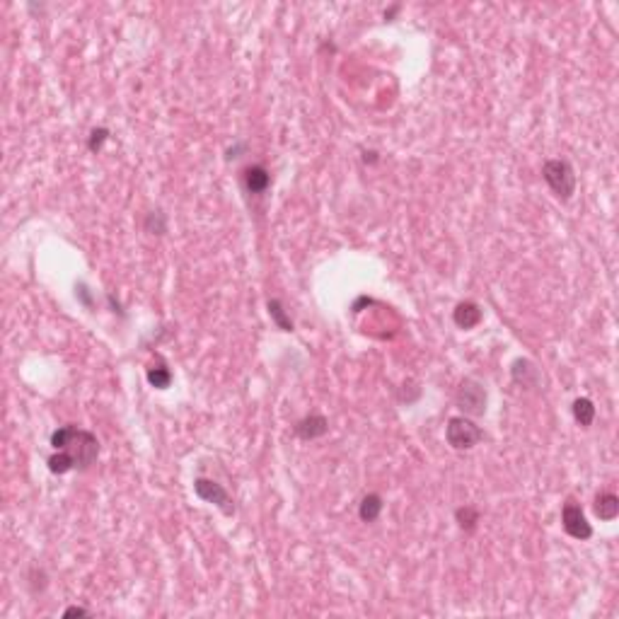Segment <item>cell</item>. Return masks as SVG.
Masks as SVG:
<instances>
[{
    "instance_id": "obj_17",
    "label": "cell",
    "mask_w": 619,
    "mask_h": 619,
    "mask_svg": "<svg viewBox=\"0 0 619 619\" xmlns=\"http://www.w3.org/2000/svg\"><path fill=\"white\" fill-rule=\"evenodd\" d=\"M73 469H76V464H73V459L66 455V452L56 450L48 457V472H51V474H68Z\"/></svg>"
},
{
    "instance_id": "obj_8",
    "label": "cell",
    "mask_w": 619,
    "mask_h": 619,
    "mask_svg": "<svg viewBox=\"0 0 619 619\" xmlns=\"http://www.w3.org/2000/svg\"><path fill=\"white\" fill-rule=\"evenodd\" d=\"M242 182L249 194H264L271 187V175H269L264 165H249L242 172Z\"/></svg>"
},
{
    "instance_id": "obj_15",
    "label": "cell",
    "mask_w": 619,
    "mask_h": 619,
    "mask_svg": "<svg viewBox=\"0 0 619 619\" xmlns=\"http://www.w3.org/2000/svg\"><path fill=\"white\" fill-rule=\"evenodd\" d=\"M455 520H457L459 530L474 532L477 525H479V511H477L474 506H459L455 511Z\"/></svg>"
},
{
    "instance_id": "obj_2",
    "label": "cell",
    "mask_w": 619,
    "mask_h": 619,
    "mask_svg": "<svg viewBox=\"0 0 619 619\" xmlns=\"http://www.w3.org/2000/svg\"><path fill=\"white\" fill-rule=\"evenodd\" d=\"M542 177L559 201H571L576 194V172L573 165L563 157H551L542 165Z\"/></svg>"
},
{
    "instance_id": "obj_18",
    "label": "cell",
    "mask_w": 619,
    "mask_h": 619,
    "mask_svg": "<svg viewBox=\"0 0 619 619\" xmlns=\"http://www.w3.org/2000/svg\"><path fill=\"white\" fill-rule=\"evenodd\" d=\"M145 232H150V235H165L167 232V218H165L162 211H150L148 216H145Z\"/></svg>"
},
{
    "instance_id": "obj_16",
    "label": "cell",
    "mask_w": 619,
    "mask_h": 619,
    "mask_svg": "<svg viewBox=\"0 0 619 619\" xmlns=\"http://www.w3.org/2000/svg\"><path fill=\"white\" fill-rule=\"evenodd\" d=\"M145 378H148V383L155 390H167L170 385H172V370H170L167 365H152V368H148Z\"/></svg>"
},
{
    "instance_id": "obj_19",
    "label": "cell",
    "mask_w": 619,
    "mask_h": 619,
    "mask_svg": "<svg viewBox=\"0 0 619 619\" xmlns=\"http://www.w3.org/2000/svg\"><path fill=\"white\" fill-rule=\"evenodd\" d=\"M107 138H109V131H107V128H95V131L90 133L88 148H90L92 152H100V150H102V145L107 143Z\"/></svg>"
},
{
    "instance_id": "obj_12",
    "label": "cell",
    "mask_w": 619,
    "mask_h": 619,
    "mask_svg": "<svg viewBox=\"0 0 619 619\" xmlns=\"http://www.w3.org/2000/svg\"><path fill=\"white\" fill-rule=\"evenodd\" d=\"M383 508H385L383 496L368 494V496H363V501H360V506H358V518L363 520V523H375V520L383 516Z\"/></svg>"
},
{
    "instance_id": "obj_7",
    "label": "cell",
    "mask_w": 619,
    "mask_h": 619,
    "mask_svg": "<svg viewBox=\"0 0 619 619\" xmlns=\"http://www.w3.org/2000/svg\"><path fill=\"white\" fill-rule=\"evenodd\" d=\"M293 431H296V436L300 440H315V438H322L324 433L329 431V421L324 419L322 414H310L305 416V419H300Z\"/></svg>"
},
{
    "instance_id": "obj_14",
    "label": "cell",
    "mask_w": 619,
    "mask_h": 619,
    "mask_svg": "<svg viewBox=\"0 0 619 619\" xmlns=\"http://www.w3.org/2000/svg\"><path fill=\"white\" fill-rule=\"evenodd\" d=\"M266 310H269V315H271L274 324L281 329V332H293V320L288 317V312L284 310V303H281V300L271 298L266 303Z\"/></svg>"
},
{
    "instance_id": "obj_5",
    "label": "cell",
    "mask_w": 619,
    "mask_h": 619,
    "mask_svg": "<svg viewBox=\"0 0 619 619\" xmlns=\"http://www.w3.org/2000/svg\"><path fill=\"white\" fill-rule=\"evenodd\" d=\"M194 494L199 496L201 501H206V504L220 508L223 516H235V504H232L230 494L225 491L223 484L206 479V477H199V479H194Z\"/></svg>"
},
{
    "instance_id": "obj_3",
    "label": "cell",
    "mask_w": 619,
    "mask_h": 619,
    "mask_svg": "<svg viewBox=\"0 0 619 619\" xmlns=\"http://www.w3.org/2000/svg\"><path fill=\"white\" fill-rule=\"evenodd\" d=\"M445 440L452 450H472L484 440V431L467 416H452L445 426Z\"/></svg>"
},
{
    "instance_id": "obj_13",
    "label": "cell",
    "mask_w": 619,
    "mask_h": 619,
    "mask_svg": "<svg viewBox=\"0 0 619 619\" xmlns=\"http://www.w3.org/2000/svg\"><path fill=\"white\" fill-rule=\"evenodd\" d=\"M571 412H573L576 424L583 426V428L593 426V421H595V404L588 400V397H578V400L573 402Z\"/></svg>"
},
{
    "instance_id": "obj_6",
    "label": "cell",
    "mask_w": 619,
    "mask_h": 619,
    "mask_svg": "<svg viewBox=\"0 0 619 619\" xmlns=\"http://www.w3.org/2000/svg\"><path fill=\"white\" fill-rule=\"evenodd\" d=\"M561 528L563 532H566L568 537L573 539H581V542H586V539L593 537V525L588 523L583 508H581L576 501H566L561 508Z\"/></svg>"
},
{
    "instance_id": "obj_9",
    "label": "cell",
    "mask_w": 619,
    "mask_h": 619,
    "mask_svg": "<svg viewBox=\"0 0 619 619\" xmlns=\"http://www.w3.org/2000/svg\"><path fill=\"white\" fill-rule=\"evenodd\" d=\"M482 308L477 303H472V300H464V303H459L455 310H452V322L457 324L459 329H474L477 324L482 322Z\"/></svg>"
},
{
    "instance_id": "obj_1",
    "label": "cell",
    "mask_w": 619,
    "mask_h": 619,
    "mask_svg": "<svg viewBox=\"0 0 619 619\" xmlns=\"http://www.w3.org/2000/svg\"><path fill=\"white\" fill-rule=\"evenodd\" d=\"M51 447L58 452H66L76 469H90L100 457V440L95 433L85 431L78 426H61L51 433Z\"/></svg>"
},
{
    "instance_id": "obj_4",
    "label": "cell",
    "mask_w": 619,
    "mask_h": 619,
    "mask_svg": "<svg viewBox=\"0 0 619 619\" xmlns=\"http://www.w3.org/2000/svg\"><path fill=\"white\" fill-rule=\"evenodd\" d=\"M455 402H457L459 412H464L467 416H482L484 412H487V390H484L482 383L467 378V380H462V385H459Z\"/></svg>"
},
{
    "instance_id": "obj_11",
    "label": "cell",
    "mask_w": 619,
    "mask_h": 619,
    "mask_svg": "<svg viewBox=\"0 0 619 619\" xmlns=\"http://www.w3.org/2000/svg\"><path fill=\"white\" fill-rule=\"evenodd\" d=\"M595 516L605 523H612L619 516V499L612 491H603L595 496Z\"/></svg>"
},
{
    "instance_id": "obj_20",
    "label": "cell",
    "mask_w": 619,
    "mask_h": 619,
    "mask_svg": "<svg viewBox=\"0 0 619 619\" xmlns=\"http://www.w3.org/2000/svg\"><path fill=\"white\" fill-rule=\"evenodd\" d=\"M76 615H78V617H80V615H88V610H85V608H76V605H73V608H68V610L63 612V617H76Z\"/></svg>"
},
{
    "instance_id": "obj_10",
    "label": "cell",
    "mask_w": 619,
    "mask_h": 619,
    "mask_svg": "<svg viewBox=\"0 0 619 619\" xmlns=\"http://www.w3.org/2000/svg\"><path fill=\"white\" fill-rule=\"evenodd\" d=\"M511 375L518 385H523V387H535V385L539 383L537 365L528 358H518L511 368Z\"/></svg>"
}]
</instances>
